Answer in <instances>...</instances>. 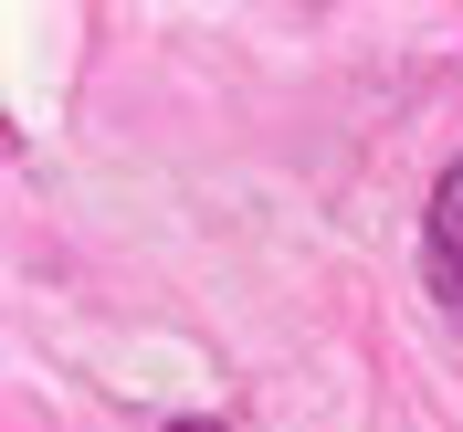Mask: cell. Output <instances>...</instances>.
<instances>
[{"mask_svg": "<svg viewBox=\"0 0 463 432\" xmlns=\"http://www.w3.org/2000/svg\"><path fill=\"white\" fill-rule=\"evenodd\" d=\"M421 274L442 306H463V158L432 179V222H421Z\"/></svg>", "mask_w": 463, "mask_h": 432, "instance_id": "1", "label": "cell"}, {"mask_svg": "<svg viewBox=\"0 0 463 432\" xmlns=\"http://www.w3.org/2000/svg\"><path fill=\"white\" fill-rule=\"evenodd\" d=\"M169 432H222V422H169Z\"/></svg>", "mask_w": 463, "mask_h": 432, "instance_id": "2", "label": "cell"}]
</instances>
